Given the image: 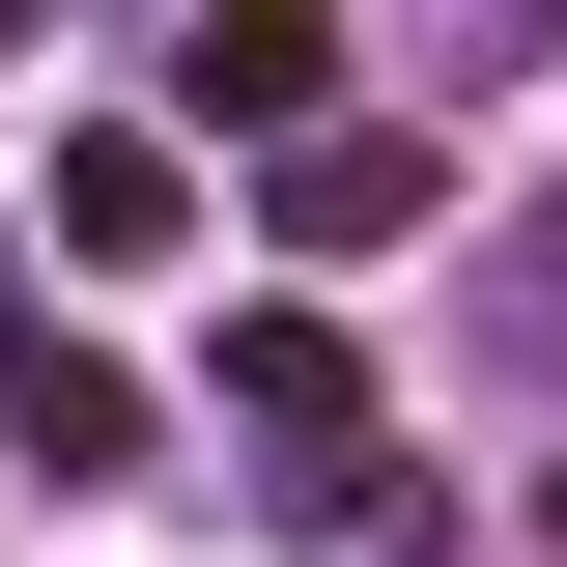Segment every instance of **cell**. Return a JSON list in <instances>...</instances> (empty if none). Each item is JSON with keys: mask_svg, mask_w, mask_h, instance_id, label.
<instances>
[{"mask_svg": "<svg viewBox=\"0 0 567 567\" xmlns=\"http://www.w3.org/2000/svg\"><path fill=\"white\" fill-rule=\"evenodd\" d=\"M58 256H85V284L199 256V142H171V114H85V142H58Z\"/></svg>", "mask_w": 567, "mask_h": 567, "instance_id": "3", "label": "cell"}, {"mask_svg": "<svg viewBox=\"0 0 567 567\" xmlns=\"http://www.w3.org/2000/svg\"><path fill=\"white\" fill-rule=\"evenodd\" d=\"M398 227H425V142H398V114L284 142V256H398Z\"/></svg>", "mask_w": 567, "mask_h": 567, "instance_id": "4", "label": "cell"}, {"mask_svg": "<svg viewBox=\"0 0 567 567\" xmlns=\"http://www.w3.org/2000/svg\"><path fill=\"white\" fill-rule=\"evenodd\" d=\"M171 142H341V29L312 0H199L171 29Z\"/></svg>", "mask_w": 567, "mask_h": 567, "instance_id": "1", "label": "cell"}, {"mask_svg": "<svg viewBox=\"0 0 567 567\" xmlns=\"http://www.w3.org/2000/svg\"><path fill=\"white\" fill-rule=\"evenodd\" d=\"M0 425H29V483H114V454H142L114 341H29V369H0Z\"/></svg>", "mask_w": 567, "mask_h": 567, "instance_id": "5", "label": "cell"}, {"mask_svg": "<svg viewBox=\"0 0 567 567\" xmlns=\"http://www.w3.org/2000/svg\"><path fill=\"white\" fill-rule=\"evenodd\" d=\"M483 341H511V369H567V199H511V256H483Z\"/></svg>", "mask_w": 567, "mask_h": 567, "instance_id": "6", "label": "cell"}, {"mask_svg": "<svg viewBox=\"0 0 567 567\" xmlns=\"http://www.w3.org/2000/svg\"><path fill=\"white\" fill-rule=\"evenodd\" d=\"M227 425L341 511V483H369V369H341V312H227Z\"/></svg>", "mask_w": 567, "mask_h": 567, "instance_id": "2", "label": "cell"}, {"mask_svg": "<svg viewBox=\"0 0 567 567\" xmlns=\"http://www.w3.org/2000/svg\"><path fill=\"white\" fill-rule=\"evenodd\" d=\"M539 567H567V483H539Z\"/></svg>", "mask_w": 567, "mask_h": 567, "instance_id": "7", "label": "cell"}]
</instances>
